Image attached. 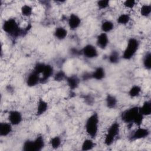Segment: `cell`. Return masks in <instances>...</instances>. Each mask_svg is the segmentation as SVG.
Here are the masks:
<instances>
[{
    "label": "cell",
    "instance_id": "6da1fadb",
    "mask_svg": "<svg viewBox=\"0 0 151 151\" xmlns=\"http://www.w3.org/2000/svg\"><path fill=\"white\" fill-rule=\"evenodd\" d=\"M99 117L96 113L92 114L87 120L86 123V130L87 134L91 137H95L98 131Z\"/></svg>",
    "mask_w": 151,
    "mask_h": 151
},
{
    "label": "cell",
    "instance_id": "7a4b0ae2",
    "mask_svg": "<svg viewBox=\"0 0 151 151\" xmlns=\"http://www.w3.org/2000/svg\"><path fill=\"white\" fill-rule=\"evenodd\" d=\"M2 28L5 32L15 37L19 36L22 33V31L20 29L18 24L15 20L12 18L5 21L3 24Z\"/></svg>",
    "mask_w": 151,
    "mask_h": 151
},
{
    "label": "cell",
    "instance_id": "3957f363",
    "mask_svg": "<svg viewBox=\"0 0 151 151\" xmlns=\"http://www.w3.org/2000/svg\"><path fill=\"white\" fill-rule=\"evenodd\" d=\"M44 146V140L42 136L37 137L34 140H27L23 145V150L25 151H39Z\"/></svg>",
    "mask_w": 151,
    "mask_h": 151
},
{
    "label": "cell",
    "instance_id": "277c9868",
    "mask_svg": "<svg viewBox=\"0 0 151 151\" xmlns=\"http://www.w3.org/2000/svg\"><path fill=\"white\" fill-rule=\"evenodd\" d=\"M139 47V42L135 38H130L127 42L123 57L126 60L130 59L136 53Z\"/></svg>",
    "mask_w": 151,
    "mask_h": 151
},
{
    "label": "cell",
    "instance_id": "5b68a950",
    "mask_svg": "<svg viewBox=\"0 0 151 151\" xmlns=\"http://www.w3.org/2000/svg\"><path fill=\"white\" fill-rule=\"evenodd\" d=\"M119 129H120L119 124L117 122L113 123L110 126L104 139V143L107 146H110L113 143L115 137L119 134Z\"/></svg>",
    "mask_w": 151,
    "mask_h": 151
},
{
    "label": "cell",
    "instance_id": "8992f818",
    "mask_svg": "<svg viewBox=\"0 0 151 151\" xmlns=\"http://www.w3.org/2000/svg\"><path fill=\"white\" fill-rule=\"evenodd\" d=\"M139 112V108L138 107H133L122 113V119L123 122L127 123H133L134 118Z\"/></svg>",
    "mask_w": 151,
    "mask_h": 151
},
{
    "label": "cell",
    "instance_id": "52a82bcc",
    "mask_svg": "<svg viewBox=\"0 0 151 151\" xmlns=\"http://www.w3.org/2000/svg\"><path fill=\"white\" fill-rule=\"evenodd\" d=\"M82 52L86 57L89 58L96 57L98 55V52L96 47L91 44H88L86 45L83 48Z\"/></svg>",
    "mask_w": 151,
    "mask_h": 151
},
{
    "label": "cell",
    "instance_id": "ba28073f",
    "mask_svg": "<svg viewBox=\"0 0 151 151\" xmlns=\"http://www.w3.org/2000/svg\"><path fill=\"white\" fill-rule=\"evenodd\" d=\"M149 134V131L145 128L139 127L131 136L132 140H137L147 137Z\"/></svg>",
    "mask_w": 151,
    "mask_h": 151
},
{
    "label": "cell",
    "instance_id": "9c48e42d",
    "mask_svg": "<svg viewBox=\"0 0 151 151\" xmlns=\"http://www.w3.org/2000/svg\"><path fill=\"white\" fill-rule=\"evenodd\" d=\"M9 120L11 124L18 125L19 124L22 120V116L20 112L13 110L10 111L9 113Z\"/></svg>",
    "mask_w": 151,
    "mask_h": 151
},
{
    "label": "cell",
    "instance_id": "30bf717a",
    "mask_svg": "<svg viewBox=\"0 0 151 151\" xmlns=\"http://www.w3.org/2000/svg\"><path fill=\"white\" fill-rule=\"evenodd\" d=\"M81 23V19L76 14H71L68 19V25L70 29H76Z\"/></svg>",
    "mask_w": 151,
    "mask_h": 151
},
{
    "label": "cell",
    "instance_id": "8fae6325",
    "mask_svg": "<svg viewBox=\"0 0 151 151\" xmlns=\"http://www.w3.org/2000/svg\"><path fill=\"white\" fill-rule=\"evenodd\" d=\"M40 81V78L39 76V74L35 73L33 71L28 77L27 80V84L29 87H32L35 86Z\"/></svg>",
    "mask_w": 151,
    "mask_h": 151
},
{
    "label": "cell",
    "instance_id": "7c38bea8",
    "mask_svg": "<svg viewBox=\"0 0 151 151\" xmlns=\"http://www.w3.org/2000/svg\"><path fill=\"white\" fill-rule=\"evenodd\" d=\"M109 43V39L106 33L100 34L97 38V44L101 49H104Z\"/></svg>",
    "mask_w": 151,
    "mask_h": 151
},
{
    "label": "cell",
    "instance_id": "4fadbf2b",
    "mask_svg": "<svg viewBox=\"0 0 151 151\" xmlns=\"http://www.w3.org/2000/svg\"><path fill=\"white\" fill-rule=\"evenodd\" d=\"M53 74V68L51 65L46 64L45 68L42 73V77L40 78V82L43 83L44 81L47 80Z\"/></svg>",
    "mask_w": 151,
    "mask_h": 151
},
{
    "label": "cell",
    "instance_id": "5bb4252c",
    "mask_svg": "<svg viewBox=\"0 0 151 151\" xmlns=\"http://www.w3.org/2000/svg\"><path fill=\"white\" fill-rule=\"evenodd\" d=\"M12 130L11 124L8 123H1L0 124V135L6 136L8 135Z\"/></svg>",
    "mask_w": 151,
    "mask_h": 151
},
{
    "label": "cell",
    "instance_id": "9a60e30c",
    "mask_svg": "<svg viewBox=\"0 0 151 151\" xmlns=\"http://www.w3.org/2000/svg\"><path fill=\"white\" fill-rule=\"evenodd\" d=\"M67 82L71 89H75L78 87L80 80L77 76H71L67 78Z\"/></svg>",
    "mask_w": 151,
    "mask_h": 151
},
{
    "label": "cell",
    "instance_id": "2e32d148",
    "mask_svg": "<svg viewBox=\"0 0 151 151\" xmlns=\"http://www.w3.org/2000/svg\"><path fill=\"white\" fill-rule=\"evenodd\" d=\"M47 109H48V104L47 102H45L42 99H40L38 103L37 114L38 115H41L47 111Z\"/></svg>",
    "mask_w": 151,
    "mask_h": 151
},
{
    "label": "cell",
    "instance_id": "e0dca14e",
    "mask_svg": "<svg viewBox=\"0 0 151 151\" xmlns=\"http://www.w3.org/2000/svg\"><path fill=\"white\" fill-rule=\"evenodd\" d=\"M140 112L143 116L149 115L151 113V104L149 101H146L143 104L142 106L139 108Z\"/></svg>",
    "mask_w": 151,
    "mask_h": 151
},
{
    "label": "cell",
    "instance_id": "ac0fdd59",
    "mask_svg": "<svg viewBox=\"0 0 151 151\" xmlns=\"http://www.w3.org/2000/svg\"><path fill=\"white\" fill-rule=\"evenodd\" d=\"M104 76H105V71L102 67H98L91 74V77L97 80H102L104 77Z\"/></svg>",
    "mask_w": 151,
    "mask_h": 151
},
{
    "label": "cell",
    "instance_id": "d6986e66",
    "mask_svg": "<svg viewBox=\"0 0 151 151\" xmlns=\"http://www.w3.org/2000/svg\"><path fill=\"white\" fill-rule=\"evenodd\" d=\"M67 35V30L63 27H58L54 32L55 37L58 40H63L65 38Z\"/></svg>",
    "mask_w": 151,
    "mask_h": 151
},
{
    "label": "cell",
    "instance_id": "ffe728a7",
    "mask_svg": "<svg viewBox=\"0 0 151 151\" xmlns=\"http://www.w3.org/2000/svg\"><path fill=\"white\" fill-rule=\"evenodd\" d=\"M106 105L110 109H113L114 108L117 104V99L116 98L110 94H108L106 99Z\"/></svg>",
    "mask_w": 151,
    "mask_h": 151
},
{
    "label": "cell",
    "instance_id": "44dd1931",
    "mask_svg": "<svg viewBox=\"0 0 151 151\" xmlns=\"http://www.w3.org/2000/svg\"><path fill=\"white\" fill-rule=\"evenodd\" d=\"M114 25L113 22L110 21H104L101 26V29L104 32H108L111 31L113 29Z\"/></svg>",
    "mask_w": 151,
    "mask_h": 151
},
{
    "label": "cell",
    "instance_id": "7402d4cb",
    "mask_svg": "<svg viewBox=\"0 0 151 151\" xmlns=\"http://www.w3.org/2000/svg\"><path fill=\"white\" fill-rule=\"evenodd\" d=\"M94 147V143L90 139H86L85 140L81 146V149L83 150H89L93 149Z\"/></svg>",
    "mask_w": 151,
    "mask_h": 151
},
{
    "label": "cell",
    "instance_id": "603a6c76",
    "mask_svg": "<svg viewBox=\"0 0 151 151\" xmlns=\"http://www.w3.org/2000/svg\"><path fill=\"white\" fill-rule=\"evenodd\" d=\"M21 11V14L22 15H24L25 17H28L31 15L32 12V9L31 6H30L29 5H24L22 6Z\"/></svg>",
    "mask_w": 151,
    "mask_h": 151
},
{
    "label": "cell",
    "instance_id": "cb8c5ba5",
    "mask_svg": "<svg viewBox=\"0 0 151 151\" xmlns=\"http://www.w3.org/2000/svg\"><path fill=\"white\" fill-rule=\"evenodd\" d=\"M140 92H141V88L138 86H134L130 89L129 94L131 97H134L139 96Z\"/></svg>",
    "mask_w": 151,
    "mask_h": 151
},
{
    "label": "cell",
    "instance_id": "d4e9b609",
    "mask_svg": "<svg viewBox=\"0 0 151 151\" xmlns=\"http://www.w3.org/2000/svg\"><path fill=\"white\" fill-rule=\"evenodd\" d=\"M143 65L147 70H150L151 68V54L149 52L145 56L143 59Z\"/></svg>",
    "mask_w": 151,
    "mask_h": 151
},
{
    "label": "cell",
    "instance_id": "484cf974",
    "mask_svg": "<svg viewBox=\"0 0 151 151\" xmlns=\"http://www.w3.org/2000/svg\"><path fill=\"white\" fill-rule=\"evenodd\" d=\"M151 12V6L150 5H143L140 9V14L144 17H148Z\"/></svg>",
    "mask_w": 151,
    "mask_h": 151
},
{
    "label": "cell",
    "instance_id": "4316f807",
    "mask_svg": "<svg viewBox=\"0 0 151 151\" xmlns=\"http://www.w3.org/2000/svg\"><path fill=\"white\" fill-rule=\"evenodd\" d=\"M130 16L128 14H122L117 18V22L120 24H126L130 21Z\"/></svg>",
    "mask_w": 151,
    "mask_h": 151
},
{
    "label": "cell",
    "instance_id": "83f0119b",
    "mask_svg": "<svg viewBox=\"0 0 151 151\" xmlns=\"http://www.w3.org/2000/svg\"><path fill=\"white\" fill-rule=\"evenodd\" d=\"M50 143L52 147L54 149H57L61 145V139L58 136H55L51 139Z\"/></svg>",
    "mask_w": 151,
    "mask_h": 151
},
{
    "label": "cell",
    "instance_id": "f1b7e54d",
    "mask_svg": "<svg viewBox=\"0 0 151 151\" xmlns=\"http://www.w3.org/2000/svg\"><path fill=\"white\" fill-rule=\"evenodd\" d=\"M45 64L44 63H37L35 67H34V71H35V73H38V74H42V73L43 72L44 68H45Z\"/></svg>",
    "mask_w": 151,
    "mask_h": 151
},
{
    "label": "cell",
    "instance_id": "f546056e",
    "mask_svg": "<svg viewBox=\"0 0 151 151\" xmlns=\"http://www.w3.org/2000/svg\"><path fill=\"white\" fill-rule=\"evenodd\" d=\"M66 76L65 73L63 71H58L54 77V79L55 81H60L63 80L65 78Z\"/></svg>",
    "mask_w": 151,
    "mask_h": 151
},
{
    "label": "cell",
    "instance_id": "4dcf8cb0",
    "mask_svg": "<svg viewBox=\"0 0 151 151\" xmlns=\"http://www.w3.org/2000/svg\"><path fill=\"white\" fill-rule=\"evenodd\" d=\"M119 54L116 51H113L109 56V61L111 63H117L119 61Z\"/></svg>",
    "mask_w": 151,
    "mask_h": 151
},
{
    "label": "cell",
    "instance_id": "1f68e13d",
    "mask_svg": "<svg viewBox=\"0 0 151 151\" xmlns=\"http://www.w3.org/2000/svg\"><path fill=\"white\" fill-rule=\"evenodd\" d=\"M143 120V115L140 112H139L134 118L133 120V123H134L136 125L139 126L142 123Z\"/></svg>",
    "mask_w": 151,
    "mask_h": 151
},
{
    "label": "cell",
    "instance_id": "d6a6232c",
    "mask_svg": "<svg viewBox=\"0 0 151 151\" xmlns=\"http://www.w3.org/2000/svg\"><path fill=\"white\" fill-rule=\"evenodd\" d=\"M97 5L100 9L106 8L109 5V1L107 0H101L97 2Z\"/></svg>",
    "mask_w": 151,
    "mask_h": 151
},
{
    "label": "cell",
    "instance_id": "836d02e7",
    "mask_svg": "<svg viewBox=\"0 0 151 151\" xmlns=\"http://www.w3.org/2000/svg\"><path fill=\"white\" fill-rule=\"evenodd\" d=\"M136 1L134 0H126L124 2V5L128 8H132L135 5Z\"/></svg>",
    "mask_w": 151,
    "mask_h": 151
}]
</instances>
